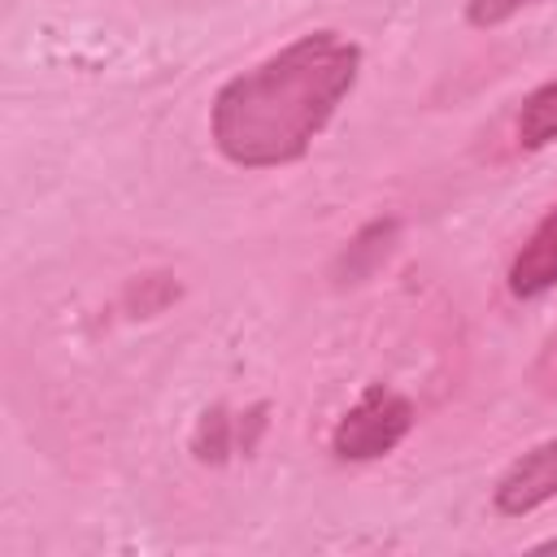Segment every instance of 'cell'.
I'll return each mask as SVG.
<instances>
[{
  "label": "cell",
  "instance_id": "5",
  "mask_svg": "<svg viewBox=\"0 0 557 557\" xmlns=\"http://www.w3.org/2000/svg\"><path fill=\"white\" fill-rule=\"evenodd\" d=\"M548 287H557V205L535 222V231L509 261V292L518 300H535Z\"/></svg>",
  "mask_w": 557,
  "mask_h": 557
},
{
  "label": "cell",
  "instance_id": "2",
  "mask_svg": "<svg viewBox=\"0 0 557 557\" xmlns=\"http://www.w3.org/2000/svg\"><path fill=\"white\" fill-rule=\"evenodd\" d=\"M413 400L400 396L387 383H370L335 422L331 431V453L339 461H374L387 457L409 431H413Z\"/></svg>",
  "mask_w": 557,
  "mask_h": 557
},
{
  "label": "cell",
  "instance_id": "3",
  "mask_svg": "<svg viewBox=\"0 0 557 557\" xmlns=\"http://www.w3.org/2000/svg\"><path fill=\"white\" fill-rule=\"evenodd\" d=\"M553 496H557V435L540 440L535 448H527L505 466V474L492 487V509L500 518H527Z\"/></svg>",
  "mask_w": 557,
  "mask_h": 557
},
{
  "label": "cell",
  "instance_id": "6",
  "mask_svg": "<svg viewBox=\"0 0 557 557\" xmlns=\"http://www.w3.org/2000/svg\"><path fill=\"white\" fill-rule=\"evenodd\" d=\"M513 131H518V144L522 148H548V144H557V78L544 83V87H535L522 100Z\"/></svg>",
  "mask_w": 557,
  "mask_h": 557
},
{
  "label": "cell",
  "instance_id": "1",
  "mask_svg": "<svg viewBox=\"0 0 557 557\" xmlns=\"http://www.w3.org/2000/svg\"><path fill=\"white\" fill-rule=\"evenodd\" d=\"M361 48L339 30H309L252 70L226 78L209 104L213 148L239 170L300 161L348 100Z\"/></svg>",
  "mask_w": 557,
  "mask_h": 557
},
{
  "label": "cell",
  "instance_id": "7",
  "mask_svg": "<svg viewBox=\"0 0 557 557\" xmlns=\"http://www.w3.org/2000/svg\"><path fill=\"white\" fill-rule=\"evenodd\" d=\"M531 4H540V0H466V22L474 30H492V26H505L509 17H518Z\"/></svg>",
  "mask_w": 557,
  "mask_h": 557
},
{
  "label": "cell",
  "instance_id": "4",
  "mask_svg": "<svg viewBox=\"0 0 557 557\" xmlns=\"http://www.w3.org/2000/svg\"><path fill=\"white\" fill-rule=\"evenodd\" d=\"M265 405H252L248 413H231L226 405H213L200 413L196 431H191V453L196 461H209V466H222L231 461L235 453H252L261 431H265Z\"/></svg>",
  "mask_w": 557,
  "mask_h": 557
},
{
  "label": "cell",
  "instance_id": "8",
  "mask_svg": "<svg viewBox=\"0 0 557 557\" xmlns=\"http://www.w3.org/2000/svg\"><path fill=\"white\" fill-rule=\"evenodd\" d=\"M535 553H557V535H553V540H544V544H535Z\"/></svg>",
  "mask_w": 557,
  "mask_h": 557
}]
</instances>
